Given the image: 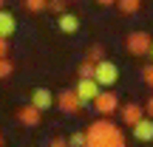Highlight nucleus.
Returning <instances> with one entry per match:
<instances>
[{
    "label": "nucleus",
    "mask_w": 153,
    "mask_h": 147,
    "mask_svg": "<svg viewBox=\"0 0 153 147\" xmlns=\"http://www.w3.org/2000/svg\"><path fill=\"white\" fill-rule=\"evenodd\" d=\"M76 74H79V76H94V62L85 60V62L79 65V71H76Z\"/></svg>",
    "instance_id": "20"
},
{
    "label": "nucleus",
    "mask_w": 153,
    "mask_h": 147,
    "mask_svg": "<svg viewBox=\"0 0 153 147\" xmlns=\"http://www.w3.org/2000/svg\"><path fill=\"white\" fill-rule=\"evenodd\" d=\"M94 3H99V6H114L116 0H94Z\"/></svg>",
    "instance_id": "24"
},
{
    "label": "nucleus",
    "mask_w": 153,
    "mask_h": 147,
    "mask_svg": "<svg viewBox=\"0 0 153 147\" xmlns=\"http://www.w3.org/2000/svg\"><path fill=\"white\" fill-rule=\"evenodd\" d=\"M0 57H9V40L0 37Z\"/></svg>",
    "instance_id": "22"
},
{
    "label": "nucleus",
    "mask_w": 153,
    "mask_h": 147,
    "mask_svg": "<svg viewBox=\"0 0 153 147\" xmlns=\"http://www.w3.org/2000/svg\"><path fill=\"white\" fill-rule=\"evenodd\" d=\"M45 9L54 11V14H60V11H65V0H48V3H45Z\"/></svg>",
    "instance_id": "19"
},
{
    "label": "nucleus",
    "mask_w": 153,
    "mask_h": 147,
    "mask_svg": "<svg viewBox=\"0 0 153 147\" xmlns=\"http://www.w3.org/2000/svg\"><path fill=\"white\" fill-rule=\"evenodd\" d=\"M145 113L153 119V96H148V102H145Z\"/></svg>",
    "instance_id": "23"
},
{
    "label": "nucleus",
    "mask_w": 153,
    "mask_h": 147,
    "mask_svg": "<svg viewBox=\"0 0 153 147\" xmlns=\"http://www.w3.org/2000/svg\"><path fill=\"white\" fill-rule=\"evenodd\" d=\"M0 147H3V133H0Z\"/></svg>",
    "instance_id": "26"
},
{
    "label": "nucleus",
    "mask_w": 153,
    "mask_h": 147,
    "mask_svg": "<svg viewBox=\"0 0 153 147\" xmlns=\"http://www.w3.org/2000/svg\"><path fill=\"white\" fill-rule=\"evenodd\" d=\"M57 28H60L62 34H76V31H79V17L71 14V11H60V17H57Z\"/></svg>",
    "instance_id": "11"
},
{
    "label": "nucleus",
    "mask_w": 153,
    "mask_h": 147,
    "mask_svg": "<svg viewBox=\"0 0 153 147\" xmlns=\"http://www.w3.org/2000/svg\"><path fill=\"white\" fill-rule=\"evenodd\" d=\"M74 93L79 96L82 108H85V105H91V99L99 93V82L94 79V76H79V79H76V85H74Z\"/></svg>",
    "instance_id": "5"
},
{
    "label": "nucleus",
    "mask_w": 153,
    "mask_h": 147,
    "mask_svg": "<svg viewBox=\"0 0 153 147\" xmlns=\"http://www.w3.org/2000/svg\"><path fill=\"white\" fill-rule=\"evenodd\" d=\"M3 3H6V0H0V9H3Z\"/></svg>",
    "instance_id": "27"
},
{
    "label": "nucleus",
    "mask_w": 153,
    "mask_h": 147,
    "mask_svg": "<svg viewBox=\"0 0 153 147\" xmlns=\"http://www.w3.org/2000/svg\"><path fill=\"white\" fill-rule=\"evenodd\" d=\"M150 43H153V37H150L148 31H131V34H128V40H125L128 54H131V57H148Z\"/></svg>",
    "instance_id": "4"
},
{
    "label": "nucleus",
    "mask_w": 153,
    "mask_h": 147,
    "mask_svg": "<svg viewBox=\"0 0 153 147\" xmlns=\"http://www.w3.org/2000/svg\"><path fill=\"white\" fill-rule=\"evenodd\" d=\"M139 76H142V82L148 88H153V62H150V65H145L142 71H139Z\"/></svg>",
    "instance_id": "17"
},
{
    "label": "nucleus",
    "mask_w": 153,
    "mask_h": 147,
    "mask_svg": "<svg viewBox=\"0 0 153 147\" xmlns=\"http://www.w3.org/2000/svg\"><path fill=\"white\" fill-rule=\"evenodd\" d=\"M28 105H34L37 110H48V108H54V93H51L48 88L40 85V88L31 91V102H28Z\"/></svg>",
    "instance_id": "8"
},
{
    "label": "nucleus",
    "mask_w": 153,
    "mask_h": 147,
    "mask_svg": "<svg viewBox=\"0 0 153 147\" xmlns=\"http://www.w3.org/2000/svg\"><path fill=\"white\" fill-rule=\"evenodd\" d=\"M91 105H94V110H97L99 116H111V113L119 110V96H116L114 91H102V88H99V93L91 99Z\"/></svg>",
    "instance_id": "3"
},
{
    "label": "nucleus",
    "mask_w": 153,
    "mask_h": 147,
    "mask_svg": "<svg viewBox=\"0 0 153 147\" xmlns=\"http://www.w3.org/2000/svg\"><path fill=\"white\" fill-rule=\"evenodd\" d=\"M145 116V108L139 102H128V105H122V125H128V127H133L139 119Z\"/></svg>",
    "instance_id": "9"
},
{
    "label": "nucleus",
    "mask_w": 153,
    "mask_h": 147,
    "mask_svg": "<svg viewBox=\"0 0 153 147\" xmlns=\"http://www.w3.org/2000/svg\"><path fill=\"white\" fill-rule=\"evenodd\" d=\"M54 105L62 110V113H68V116H74V113H79V110H82V102H79V96L74 93V88L60 91V93L54 96Z\"/></svg>",
    "instance_id": "6"
},
{
    "label": "nucleus",
    "mask_w": 153,
    "mask_h": 147,
    "mask_svg": "<svg viewBox=\"0 0 153 147\" xmlns=\"http://www.w3.org/2000/svg\"><path fill=\"white\" fill-rule=\"evenodd\" d=\"M114 6L122 11V14H136V11H139V6H142V0H116Z\"/></svg>",
    "instance_id": "13"
},
{
    "label": "nucleus",
    "mask_w": 153,
    "mask_h": 147,
    "mask_svg": "<svg viewBox=\"0 0 153 147\" xmlns=\"http://www.w3.org/2000/svg\"><path fill=\"white\" fill-rule=\"evenodd\" d=\"M94 79L99 82V88H114L116 79H119V65L111 60H99L94 65Z\"/></svg>",
    "instance_id": "2"
},
{
    "label": "nucleus",
    "mask_w": 153,
    "mask_h": 147,
    "mask_svg": "<svg viewBox=\"0 0 153 147\" xmlns=\"http://www.w3.org/2000/svg\"><path fill=\"white\" fill-rule=\"evenodd\" d=\"M45 3H48V0H23L26 11H31V14H40V11H45Z\"/></svg>",
    "instance_id": "15"
},
{
    "label": "nucleus",
    "mask_w": 153,
    "mask_h": 147,
    "mask_svg": "<svg viewBox=\"0 0 153 147\" xmlns=\"http://www.w3.org/2000/svg\"><path fill=\"white\" fill-rule=\"evenodd\" d=\"M17 122H20L23 127H40L43 125V110H37L34 105H23V108L17 110Z\"/></svg>",
    "instance_id": "7"
},
{
    "label": "nucleus",
    "mask_w": 153,
    "mask_h": 147,
    "mask_svg": "<svg viewBox=\"0 0 153 147\" xmlns=\"http://www.w3.org/2000/svg\"><path fill=\"white\" fill-rule=\"evenodd\" d=\"M11 74H14V62L9 57H0V79H9Z\"/></svg>",
    "instance_id": "14"
},
{
    "label": "nucleus",
    "mask_w": 153,
    "mask_h": 147,
    "mask_svg": "<svg viewBox=\"0 0 153 147\" xmlns=\"http://www.w3.org/2000/svg\"><path fill=\"white\" fill-rule=\"evenodd\" d=\"M14 31H17V17L11 14V11L0 9V37L11 40V37H14Z\"/></svg>",
    "instance_id": "12"
},
{
    "label": "nucleus",
    "mask_w": 153,
    "mask_h": 147,
    "mask_svg": "<svg viewBox=\"0 0 153 147\" xmlns=\"http://www.w3.org/2000/svg\"><path fill=\"white\" fill-rule=\"evenodd\" d=\"M133 139L136 142H153V119L150 116H142L133 125Z\"/></svg>",
    "instance_id": "10"
},
{
    "label": "nucleus",
    "mask_w": 153,
    "mask_h": 147,
    "mask_svg": "<svg viewBox=\"0 0 153 147\" xmlns=\"http://www.w3.org/2000/svg\"><path fill=\"white\" fill-rule=\"evenodd\" d=\"M48 147H68V139H62V136H51V139H48Z\"/></svg>",
    "instance_id": "21"
},
{
    "label": "nucleus",
    "mask_w": 153,
    "mask_h": 147,
    "mask_svg": "<svg viewBox=\"0 0 153 147\" xmlns=\"http://www.w3.org/2000/svg\"><path fill=\"white\" fill-rule=\"evenodd\" d=\"M68 147H85V133H71L68 136Z\"/></svg>",
    "instance_id": "18"
},
{
    "label": "nucleus",
    "mask_w": 153,
    "mask_h": 147,
    "mask_svg": "<svg viewBox=\"0 0 153 147\" xmlns=\"http://www.w3.org/2000/svg\"><path fill=\"white\" fill-rule=\"evenodd\" d=\"M85 147H128V139L122 133V127L116 122H111L108 116L91 122L85 130Z\"/></svg>",
    "instance_id": "1"
},
{
    "label": "nucleus",
    "mask_w": 153,
    "mask_h": 147,
    "mask_svg": "<svg viewBox=\"0 0 153 147\" xmlns=\"http://www.w3.org/2000/svg\"><path fill=\"white\" fill-rule=\"evenodd\" d=\"M85 60H91L94 65H97L99 60H105V48H102V45H91V48H88V54H85Z\"/></svg>",
    "instance_id": "16"
},
{
    "label": "nucleus",
    "mask_w": 153,
    "mask_h": 147,
    "mask_svg": "<svg viewBox=\"0 0 153 147\" xmlns=\"http://www.w3.org/2000/svg\"><path fill=\"white\" fill-rule=\"evenodd\" d=\"M148 57H150V62H153V43H150V51H148Z\"/></svg>",
    "instance_id": "25"
}]
</instances>
